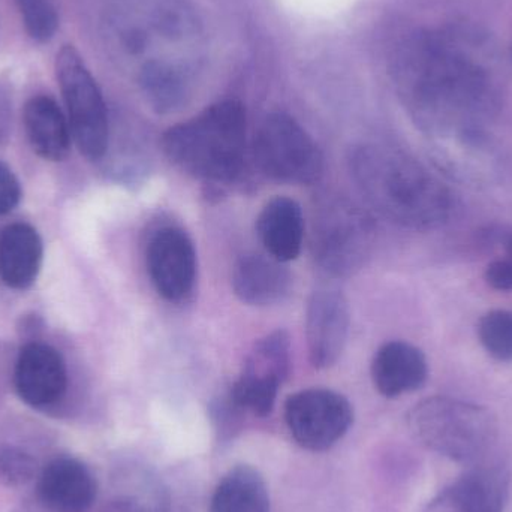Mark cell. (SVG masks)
<instances>
[{
	"mask_svg": "<svg viewBox=\"0 0 512 512\" xmlns=\"http://www.w3.org/2000/svg\"><path fill=\"white\" fill-rule=\"evenodd\" d=\"M490 47L481 33L447 27L415 32L394 54L400 102L415 125L447 149H483L499 101Z\"/></svg>",
	"mask_w": 512,
	"mask_h": 512,
	"instance_id": "obj_1",
	"label": "cell"
},
{
	"mask_svg": "<svg viewBox=\"0 0 512 512\" xmlns=\"http://www.w3.org/2000/svg\"><path fill=\"white\" fill-rule=\"evenodd\" d=\"M105 39L158 113L179 110L191 98L209 48L189 0H114Z\"/></svg>",
	"mask_w": 512,
	"mask_h": 512,
	"instance_id": "obj_2",
	"label": "cell"
},
{
	"mask_svg": "<svg viewBox=\"0 0 512 512\" xmlns=\"http://www.w3.org/2000/svg\"><path fill=\"white\" fill-rule=\"evenodd\" d=\"M349 170L366 203L397 227L436 230L453 216L456 204L448 186L400 150L378 144L355 147Z\"/></svg>",
	"mask_w": 512,
	"mask_h": 512,
	"instance_id": "obj_3",
	"label": "cell"
},
{
	"mask_svg": "<svg viewBox=\"0 0 512 512\" xmlns=\"http://www.w3.org/2000/svg\"><path fill=\"white\" fill-rule=\"evenodd\" d=\"M248 119L237 99L216 102L162 135V150L183 173L213 185L242 174Z\"/></svg>",
	"mask_w": 512,
	"mask_h": 512,
	"instance_id": "obj_4",
	"label": "cell"
},
{
	"mask_svg": "<svg viewBox=\"0 0 512 512\" xmlns=\"http://www.w3.org/2000/svg\"><path fill=\"white\" fill-rule=\"evenodd\" d=\"M408 427L421 445L460 463L478 459L498 436L489 409L451 397L421 400L409 411Z\"/></svg>",
	"mask_w": 512,
	"mask_h": 512,
	"instance_id": "obj_5",
	"label": "cell"
},
{
	"mask_svg": "<svg viewBox=\"0 0 512 512\" xmlns=\"http://www.w3.org/2000/svg\"><path fill=\"white\" fill-rule=\"evenodd\" d=\"M373 243L369 215L339 195L319 201L313 216L310 249L318 267L334 277H346L363 267Z\"/></svg>",
	"mask_w": 512,
	"mask_h": 512,
	"instance_id": "obj_6",
	"label": "cell"
},
{
	"mask_svg": "<svg viewBox=\"0 0 512 512\" xmlns=\"http://www.w3.org/2000/svg\"><path fill=\"white\" fill-rule=\"evenodd\" d=\"M56 75L78 150L89 161H101L110 143L107 105L92 72L72 45L57 53Z\"/></svg>",
	"mask_w": 512,
	"mask_h": 512,
	"instance_id": "obj_7",
	"label": "cell"
},
{
	"mask_svg": "<svg viewBox=\"0 0 512 512\" xmlns=\"http://www.w3.org/2000/svg\"><path fill=\"white\" fill-rule=\"evenodd\" d=\"M256 165L274 182L313 185L324 174V156L306 129L285 113L265 117L254 141Z\"/></svg>",
	"mask_w": 512,
	"mask_h": 512,
	"instance_id": "obj_8",
	"label": "cell"
},
{
	"mask_svg": "<svg viewBox=\"0 0 512 512\" xmlns=\"http://www.w3.org/2000/svg\"><path fill=\"white\" fill-rule=\"evenodd\" d=\"M285 421L300 447L325 451L348 433L354 411L342 394L325 388H310L288 397Z\"/></svg>",
	"mask_w": 512,
	"mask_h": 512,
	"instance_id": "obj_9",
	"label": "cell"
},
{
	"mask_svg": "<svg viewBox=\"0 0 512 512\" xmlns=\"http://www.w3.org/2000/svg\"><path fill=\"white\" fill-rule=\"evenodd\" d=\"M291 369V342L286 331L276 330L259 339L242 373L231 388V402L239 411L267 417Z\"/></svg>",
	"mask_w": 512,
	"mask_h": 512,
	"instance_id": "obj_10",
	"label": "cell"
},
{
	"mask_svg": "<svg viewBox=\"0 0 512 512\" xmlns=\"http://www.w3.org/2000/svg\"><path fill=\"white\" fill-rule=\"evenodd\" d=\"M146 265L153 288L164 300L180 303L194 291L197 251L182 228L164 227L155 231L147 243Z\"/></svg>",
	"mask_w": 512,
	"mask_h": 512,
	"instance_id": "obj_11",
	"label": "cell"
},
{
	"mask_svg": "<svg viewBox=\"0 0 512 512\" xmlns=\"http://www.w3.org/2000/svg\"><path fill=\"white\" fill-rule=\"evenodd\" d=\"M348 300L336 288L316 289L307 303L306 337L309 360L316 369H328L342 357L348 340Z\"/></svg>",
	"mask_w": 512,
	"mask_h": 512,
	"instance_id": "obj_12",
	"label": "cell"
},
{
	"mask_svg": "<svg viewBox=\"0 0 512 512\" xmlns=\"http://www.w3.org/2000/svg\"><path fill=\"white\" fill-rule=\"evenodd\" d=\"M14 385L20 399L33 408L59 402L68 385L62 354L47 343H26L15 364Z\"/></svg>",
	"mask_w": 512,
	"mask_h": 512,
	"instance_id": "obj_13",
	"label": "cell"
},
{
	"mask_svg": "<svg viewBox=\"0 0 512 512\" xmlns=\"http://www.w3.org/2000/svg\"><path fill=\"white\" fill-rule=\"evenodd\" d=\"M510 477L501 468L469 471L432 502L429 512H504Z\"/></svg>",
	"mask_w": 512,
	"mask_h": 512,
	"instance_id": "obj_14",
	"label": "cell"
},
{
	"mask_svg": "<svg viewBox=\"0 0 512 512\" xmlns=\"http://www.w3.org/2000/svg\"><path fill=\"white\" fill-rule=\"evenodd\" d=\"M292 285L294 279L285 262L270 255H245L234 265V294L249 306L267 307L282 303L291 295Z\"/></svg>",
	"mask_w": 512,
	"mask_h": 512,
	"instance_id": "obj_15",
	"label": "cell"
},
{
	"mask_svg": "<svg viewBox=\"0 0 512 512\" xmlns=\"http://www.w3.org/2000/svg\"><path fill=\"white\" fill-rule=\"evenodd\" d=\"M429 364L417 346L402 340L387 342L376 351L372 361V379L384 397L412 393L426 384Z\"/></svg>",
	"mask_w": 512,
	"mask_h": 512,
	"instance_id": "obj_16",
	"label": "cell"
},
{
	"mask_svg": "<svg viewBox=\"0 0 512 512\" xmlns=\"http://www.w3.org/2000/svg\"><path fill=\"white\" fill-rule=\"evenodd\" d=\"M38 490L42 502L56 512H86L96 498L95 478L74 459L51 462L42 472Z\"/></svg>",
	"mask_w": 512,
	"mask_h": 512,
	"instance_id": "obj_17",
	"label": "cell"
},
{
	"mask_svg": "<svg viewBox=\"0 0 512 512\" xmlns=\"http://www.w3.org/2000/svg\"><path fill=\"white\" fill-rule=\"evenodd\" d=\"M23 125L27 141L39 158L62 162L71 152L68 117L50 96H33L24 105Z\"/></svg>",
	"mask_w": 512,
	"mask_h": 512,
	"instance_id": "obj_18",
	"label": "cell"
},
{
	"mask_svg": "<svg viewBox=\"0 0 512 512\" xmlns=\"http://www.w3.org/2000/svg\"><path fill=\"white\" fill-rule=\"evenodd\" d=\"M256 233L267 255L280 262L294 261L304 240L303 210L297 201L276 197L265 204L256 219Z\"/></svg>",
	"mask_w": 512,
	"mask_h": 512,
	"instance_id": "obj_19",
	"label": "cell"
},
{
	"mask_svg": "<svg viewBox=\"0 0 512 512\" xmlns=\"http://www.w3.org/2000/svg\"><path fill=\"white\" fill-rule=\"evenodd\" d=\"M44 245L29 224L8 225L0 233V280L8 288L24 291L38 279Z\"/></svg>",
	"mask_w": 512,
	"mask_h": 512,
	"instance_id": "obj_20",
	"label": "cell"
},
{
	"mask_svg": "<svg viewBox=\"0 0 512 512\" xmlns=\"http://www.w3.org/2000/svg\"><path fill=\"white\" fill-rule=\"evenodd\" d=\"M210 512H270L267 484L251 466L231 469L216 487Z\"/></svg>",
	"mask_w": 512,
	"mask_h": 512,
	"instance_id": "obj_21",
	"label": "cell"
},
{
	"mask_svg": "<svg viewBox=\"0 0 512 512\" xmlns=\"http://www.w3.org/2000/svg\"><path fill=\"white\" fill-rule=\"evenodd\" d=\"M478 337L490 357L512 361V310H492L478 322Z\"/></svg>",
	"mask_w": 512,
	"mask_h": 512,
	"instance_id": "obj_22",
	"label": "cell"
},
{
	"mask_svg": "<svg viewBox=\"0 0 512 512\" xmlns=\"http://www.w3.org/2000/svg\"><path fill=\"white\" fill-rule=\"evenodd\" d=\"M27 35L33 41H51L59 29L60 15L56 0H15Z\"/></svg>",
	"mask_w": 512,
	"mask_h": 512,
	"instance_id": "obj_23",
	"label": "cell"
},
{
	"mask_svg": "<svg viewBox=\"0 0 512 512\" xmlns=\"http://www.w3.org/2000/svg\"><path fill=\"white\" fill-rule=\"evenodd\" d=\"M36 462L21 448L2 445L0 447V481L9 487L23 486L32 480Z\"/></svg>",
	"mask_w": 512,
	"mask_h": 512,
	"instance_id": "obj_24",
	"label": "cell"
},
{
	"mask_svg": "<svg viewBox=\"0 0 512 512\" xmlns=\"http://www.w3.org/2000/svg\"><path fill=\"white\" fill-rule=\"evenodd\" d=\"M21 200V186L8 165L0 162V216L12 212Z\"/></svg>",
	"mask_w": 512,
	"mask_h": 512,
	"instance_id": "obj_25",
	"label": "cell"
},
{
	"mask_svg": "<svg viewBox=\"0 0 512 512\" xmlns=\"http://www.w3.org/2000/svg\"><path fill=\"white\" fill-rule=\"evenodd\" d=\"M484 277L496 291H512V259L505 256L490 262Z\"/></svg>",
	"mask_w": 512,
	"mask_h": 512,
	"instance_id": "obj_26",
	"label": "cell"
},
{
	"mask_svg": "<svg viewBox=\"0 0 512 512\" xmlns=\"http://www.w3.org/2000/svg\"><path fill=\"white\" fill-rule=\"evenodd\" d=\"M12 122V101L8 87L0 83V144L8 140Z\"/></svg>",
	"mask_w": 512,
	"mask_h": 512,
	"instance_id": "obj_27",
	"label": "cell"
},
{
	"mask_svg": "<svg viewBox=\"0 0 512 512\" xmlns=\"http://www.w3.org/2000/svg\"><path fill=\"white\" fill-rule=\"evenodd\" d=\"M486 242L501 246L505 256L512 259V227L492 228L486 234Z\"/></svg>",
	"mask_w": 512,
	"mask_h": 512,
	"instance_id": "obj_28",
	"label": "cell"
},
{
	"mask_svg": "<svg viewBox=\"0 0 512 512\" xmlns=\"http://www.w3.org/2000/svg\"><path fill=\"white\" fill-rule=\"evenodd\" d=\"M511 59H512V45H511Z\"/></svg>",
	"mask_w": 512,
	"mask_h": 512,
	"instance_id": "obj_29",
	"label": "cell"
}]
</instances>
